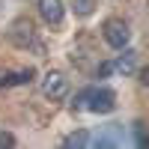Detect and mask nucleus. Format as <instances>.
<instances>
[{
    "instance_id": "f257e3e1",
    "label": "nucleus",
    "mask_w": 149,
    "mask_h": 149,
    "mask_svg": "<svg viewBox=\"0 0 149 149\" xmlns=\"http://www.w3.org/2000/svg\"><path fill=\"white\" fill-rule=\"evenodd\" d=\"M72 107H74V110L90 107L93 113H110V110L116 107V95L110 93V90H84V93L74 95Z\"/></svg>"
},
{
    "instance_id": "f03ea898",
    "label": "nucleus",
    "mask_w": 149,
    "mask_h": 149,
    "mask_svg": "<svg viewBox=\"0 0 149 149\" xmlns=\"http://www.w3.org/2000/svg\"><path fill=\"white\" fill-rule=\"evenodd\" d=\"M102 33H104V42H107L110 48H125L128 39H131L128 24L119 21V18H107V21L102 24Z\"/></svg>"
},
{
    "instance_id": "7ed1b4c3",
    "label": "nucleus",
    "mask_w": 149,
    "mask_h": 149,
    "mask_svg": "<svg viewBox=\"0 0 149 149\" xmlns=\"http://www.w3.org/2000/svg\"><path fill=\"white\" fill-rule=\"evenodd\" d=\"M9 39L15 42L18 48H30V45H33V39H36L33 21H30V18H18L15 24H12V30H9Z\"/></svg>"
},
{
    "instance_id": "20e7f679",
    "label": "nucleus",
    "mask_w": 149,
    "mask_h": 149,
    "mask_svg": "<svg viewBox=\"0 0 149 149\" xmlns=\"http://www.w3.org/2000/svg\"><path fill=\"white\" fill-rule=\"evenodd\" d=\"M66 90H69V81H66V74L63 72H48L45 74V81H42V93L48 95V98H63L66 95Z\"/></svg>"
},
{
    "instance_id": "39448f33",
    "label": "nucleus",
    "mask_w": 149,
    "mask_h": 149,
    "mask_svg": "<svg viewBox=\"0 0 149 149\" xmlns=\"http://www.w3.org/2000/svg\"><path fill=\"white\" fill-rule=\"evenodd\" d=\"M63 0H39V15H42V21L45 24H60L63 21Z\"/></svg>"
},
{
    "instance_id": "423d86ee",
    "label": "nucleus",
    "mask_w": 149,
    "mask_h": 149,
    "mask_svg": "<svg viewBox=\"0 0 149 149\" xmlns=\"http://www.w3.org/2000/svg\"><path fill=\"white\" fill-rule=\"evenodd\" d=\"M116 69H119V72H125V74H128V72H134V54H131V51H125V54L116 60Z\"/></svg>"
},
{
    "instance_id": "0eeeda50",
    "label": "nucleus",
    "mask_w": 149,
    "mask_h": 149,
    "mask_svg": "<svg viewBox=\"0 0 149 149\" xmlns=\"http://www.w3.org/2000/svg\"><path fill=\"white\" fill-rule=\"evenodd\" d=\"M86 140H90V137H86V131H74V134H69L63 143H66V146H84Z\"/></svg>"
},
{
    "instance_id": "6e6552de",
    "label": "nucleus",
    "mask_w": 149,
    "mask_h": 149,
    "mask_svg": "<svg viewBox=\"0 0 149 149\" xmlns=\"http://www.w3.org/2000/svg\"><path fill=\"white\" fill-rule=\"evenodd\" d=\"M74 3V12H81V15H90L95 9V0H72Z\"/></svg>"
},
{
    "instance_id": "1a4fd4ad",
    "label": "nucleus",
    "mask_w": 149,
    "mask_h": 149,
    "mask_svg": "<svg viewBox=\"0 0 149 149\" xmlns=\"http://www.w3.org/2000/svg\"><path fill=\"white\" fill-rule=\"evenodd\" d=\"M6 146H15V137H12L6 128H0V149H6Z\"/></svg>"
},
{
    "instance_id": "9d476101",
    "label": "nucleus",
    "mask_w": 149,
    "mask_h": 149,
    "mask_svg": "<svg viewBox=\"0 0 149 149\" xmlns=\"http://www.w3.org/2000/svg\"><path fill=\"white\" fill-rule=\"evenodd\" d=\"M134 131H137V143H140V146H149V131H146L143 125H137Z\"/></svg>"
},
{
    "instance_id": "9b49d317",
    "label": "nucleus",
    "mask_w": 149,
    "mask_h": 149,
    "mask_svg": "<svg viewBox=\"0 0 149 149\" xmlns=\"http://www.w3.org/2000/svg\"><path fill=\"white\" fill-rule=\"evenodd\" d=\"M137 78H140V86H146V90H149V66H146V69H140Z\"/></svg>"
},
{
    "instance_id": "f8f14e48",
    "label": "nucleus",
    "mask_w": 149,
    "mask_h": 149,
    "mask_svg": "<svg viewBox=\"0 0 149 149\" xmlns=\"http://www.w3.org/2000/svg\"><path fill=\"white\" fill-rule=\"evenodd\" d=\"M110 72H113V66H110V63H102V66H98V78H104V74H110Z\"/></svg>"
}]
</instances>
